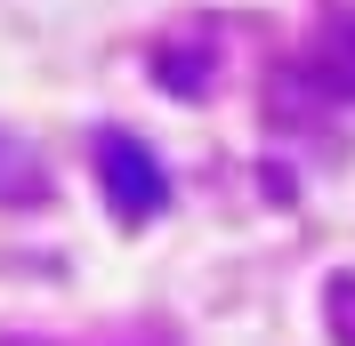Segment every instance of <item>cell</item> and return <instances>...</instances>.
Here are the masks:
<instances>
[{"mask_svg":"<svg viewBox=\"0 0 355 346\" xmlns=\"http://www.w3.org/2000/svg\"><path fill=\"white\" fill-rule=\"evenodd\" d=\"M323 314H331L339 346H355V274H339V282H331V298H323Z\"/></svg>","mask_w":355,"mask_h":346,"instance_id":"obj_3","label":"cell"},{"mask_svg":"<svg viewBox=\"0 0 355 346\" xmlns=\"http://www.w3.org/2000/svg\"><path fill=\"white\" fill-rule=\"evenodd\" d=\"M97 177H105V201L121 217H154L162 201H170V177H162V161L137 137H121V129H105L97 137Z\"/></svg>","mask_w":355,"mask_h":346,"instance_id":"obj_1","label":"cell"},{"mask_svg":"<svg viewBox=\"0 0 355 346\" xmlns=\"http://www.w3.org/2000/svg\"><path fill=\"white\" fill-rule=\"evenodd\" d=\"M307 65L323 89H339V97H355V8H331V17L315 24L307 41Z\"/></svg>","mask_w":355,"mask_h":346,"instance_id":"obj_2","label":"cell"}]
</instances>
